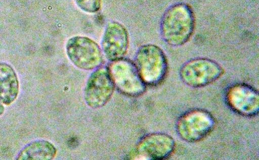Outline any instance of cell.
Returning a JSON list of instances; mask_svg holds the SVG:
<instances>
[{
    "mask_svg": "<svg viewBox=\"0 0 259 160\" xmlns=\"http://www.w3.org/2000/svg\"><path fill=\"white\" fill-rule=\"evenodd\" d=\"M135 65L146 85L155 86L164 78L167 69L165 55L157 46L143 45L137 52Z\"/></svg>",
    "mask_w": 259,
    "mask_h": 160,
    "instance_id": "cell-2",
    "label": "cell"
},
{
    "mask_svg": "<svg viewBox=\"0 0 259 160\" xmlns=\"http://www.w3.org/2000/svg\"><path fill=\"white\" fill-rule=\"evenodd\" d=\"M175 141L169 135L163 133L151 134L139 142L137 151L145 159H162L173 152Z\"/></svg>",
    "mask_w": 259,
    "mask_h": 160,
    "instance_id": "cell-10",
    "label": "cell"
},
{
    "mask_svg": "<svg viewBox=\"0 0 259 160\" xmlns=\"http://www.w3.org/2000/svg\"><path fill=\"white\" fill-rule=\"evenodd\" d=\"M115 87L123 94L138 96L146 89L135 64L123 58L111 61L107 68Z\"/></svg>",
    "mask_w": 259,
    "mask_h": 160,
    "instance_id": "cell-4",
    "label": "cell"
},
{
    "mask_svg": "<svg viewBox=\"0 0 259 160\" xmlns=\"http://www.w3.org/2000/svg\"><path fill=\"white\" fill-rule=\"evenodd\" d=\"M214 125V119L209 113L204 110L194 109L180 117L177 130L184 140L194 142L206 137L213 129Z\"/></svg>",
    "mask_w": 259,
    "mask_h": 160,
    "instance_id": "cell-6",
    "label": "cell"
},
{
    "mask_svg": "<svg viewBox=\"0 0 259 160\" xmlns=\"http://www.w3.org/2000/svg\"><path fill=\"white\" fill-rule=\"evenodd\" d=\"M19 82L14 69L9 64L0 63V102L7 105L16 99Z\"/></svg>",
    "mask_w": 259,
    "mask_h": 160,
    "instance_id": "cell-11",
    "label": "cell"
},
{
    "mask_svg": "<svg viewBox=\"0 0 259 160\" xmlns=\"http://www.w3.org/2000/svg\"><path fill=\"white\" fill-rule=\"evenodd\" d=\"M115 86L108 68H97L90 75L84 87L86 104L92 108L105 105L111 98Z\"/></svg>",
    "mask_w": 259,
    "mask_h": 160,
    "instance_id": "cell-7",
    "label": "cell"
},
{
    "mask_svg": "<svg viewBox=\"0 0 259 160\" xmlns=\"http://www.w3.org/2000/svg\"><path fill=\"white\" fill-rule=\"evenodd\" d=\"M194 29V17L191 8L179 3L170 7L164 14L160 24L163 40L172 46H180L191 37Z\"/></svg>",
    "mask_w": 259,
    "mask_h": 160,
    "instance_id": "cell-1",
    "label": "cell"
},
{
    "mask_svg": "<svg viewBox=\"0 0 259 160\" xmlns=\"http://www.w3.org/2000/svg\"><path fill=\"white\" fill-rule=\"evenodd\" d=\"M57 150L49 141L41 140L31 142L24 147L17 157L18 160H51Z\"/></svg>",
    "mask_w": 259,
    "mask_h": 160,
    "instance_id": "cell-12",
    "label": "cell"
},
{
    "mask_svg": "<svg viewBox=\"0 0 259 160\" xmlns=\"http://www.w3.org/2000/svg\"><path fill=\"white\" fill-rule=\"evenodd\" d=\"M4 111V107L2 105V103L0 102V115L3 114Z\"/></svg>",
    "mask_w": 259,
    "mask_h": 160,
    "instance_id": "cell-14",
    "label": "cell"
},
{
    "mask_svg": "<svg viewBox=\"0 0 259 160\" xmlns=\"http://www.w3.org/2000/svg\"><path fill=\"white\" fill-rule=\"evenodd\" d=\"M101 46L103 52L111 61L121 59L128 46V37L125 27L117 22L109 23L104 31Z\"/></svg>",
    "mask_w": 259,
    "mask_h": 160,
    "instance_id": "cell-8",
    "label": "cell"
},
{
    "mask_svg": "<svg viewBox=\"0 0 259 160\" xmlns=\"http://www.w3.org/2000/svg\"><path fill=\"white\" fill-rule=\"evenodd\" d=\"M77 6L82 11L89 13L98 11L101 6V0H74Z\"/></svg>",
    "mask_w": 259,
    "mask_h": 160,
    "instance_id": "cell-13",
    "label": "cell"
},
{
    "mask_svg": "<svg viewBox=\"0 0 259 160\" xmlns=\"http://www.w3.org/2000/svg\"><path fill=\"white\" fill-rule=\"evenodd\" d=\"M223 73L221 66L213 60L200 58L186 62L180 75L186 85L195 88L207 85L218 79Z\"/></svg>",
    "mask_w": 259,
    "mask_h": 160,
    "instance_id": "cell-5",
    "label": "cell"
},
{
    "mask_svg": "<svg viewBox=\"0 0 259 160\" xmlns=\"http://www.w3.org/2000/svg\"><path fill=\"white\" fill-rule=\"evenodd\" d=\"M226 97L230 107L240 114L252 116L258 112V93L247 85L238 84L233 85L228 90Z\"/></svg>",
    "mask_w": 259,
    "mask_h": 160,
    "instance_id": "cell-9",
    "label": "cell"
},
{
    "mask_svg": "<svg viewBox=\"0 0 259 160\" xmlns=\"http://www.w3.org/2000/svg\"><path fill=\"white\" fill-rule=\"evenodd\" d=\"M66 51L71 63L82 70L95 69L102 62V52L100 47L88 37H71L66 43Z\"/></svg>",
    "mask_w": 259,
    "mask_h": 160,
    "instance_id": "cell-3",
    "label": "cell"
}]
</instances>
